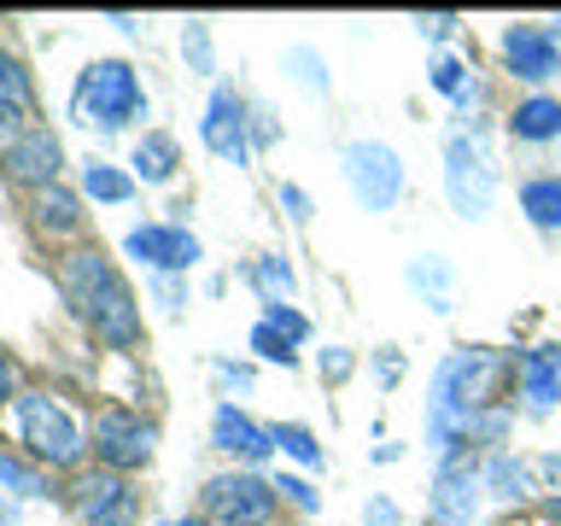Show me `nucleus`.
Masks as SVG:
<instances>
[{"instance_id": "f257e3e1", "label": "nucleus", "mask_w": 561, "mask_h": 526, "mask_svg": "<svg viewBox=\"0 0 561 526\" xmlns=\"http://www.w3.org/2000/svg\"><path fill=\"white\" fill-rule=\"evenodd\" d=\"M59 293H65V305L94 328V340H105L112 351L140 345L135 293L123 287V275L112 270V258H105L100 245H70L59 258Z\"/></svg>"}, {"instance_id": "f03ea898", "label": "nucleus", "mask_w": 561, "mask_h": 526, "mask_svg": "<svg viewBox=\"0 0 561 526\" xmlns=\"http://www.w3.org/2000/svg\"><path fill=\"white\" fill-rule=\"evenodd\" d=\"M508 375V357L503 351H485V345H468L445 357L433 380V433L438 438H468L473 415H485V403L497 410V386Z\"/></svg>"}, {"instance_id": "7ed1b4c3", "label": "nucleus", "mask_w": 561, "mask_h": 526, "mask_svg": "<svg viewBox=\"0 0 561 526\" xmlns=\"http://www.w3.org/2000/svg\"><path fill=\"white\" fill-rule=\"evenodd\" d=\"M77 112L94 129H123V123L147 117V94H140V77L123 59H94L77 82Z\"/></svg>"}, {"instance_id": "20e7f679", "label": "nucleus", "mask_w": 561, "mask_h": 526, "mask_svg": "<svg viewBox=\"0 0 561 526\" xmlns=\"http://www.w3.org/2000/svg\"><path fill=\"white\" fill-rule=\"evenodd\" d=\"M18 433H24V450L47 468H70L82 456V433L47 392H18Z\"/></svg>"}, {"instance_id": "39448f33", "label": "nucleus", "mask_w": 561, "mask_h": 526, "mask_svg": "<svg viewBox=\"0 0 561 526\" xmlns=\"http://www.w3.org/2000/svg\"><path fill=\"white\" fill-rule=\"evenodd\" d=\"M199 503L210 526H270L280 491L257 473H217V480H205Z\"/></svg>"}, {"instance_id": "423d86ee", "label": "nucleus", "mask_w": 561, "mask_h": 526, "mask_svg": "<svg viewBox=\"0 0 561 526\" xmlns=\"http://www.w3.org/2000/svg\"><path fill=\"white\" fill-rule=\"evenodd\" d=\"M345 182L368 210H392L403 193V164L386 140H351L345 147Z\"/></svg>"}, {"instance_id": "0eeeda50", "label": "nucleus", "mask_w": 561, "mask_h": 526, "mask_svg": "<svg viewBox=\"0 0 561 526\" xmlns=\"http://www.w3.org/2000/svg\"><path fill=\"white\" fill-rule=\"evenodd\" d=\"M152 421H140L135 410H100L94 415V456L112 473H129V468H147L152 462Z\"/></svg>"}, {"instance_id": "6e6552de", "label": "nucleus", "mask_w": 561, "mask_h": 526, "mask_svg": "<svg viewBox=\"0 0 561 526\" xmlns=\"http://www.w3.org/2000/svg\"><path fill=\"white\" fill-rule=\"evenodd\" d=\"M0 164H7L12 182H24L30 193H42V187L59 182V164H65L59 135H53L47 123H24V129H18V140L0 152Z\"/></svg>"}, {"instance_id": "1a4fd4ad", "label": "nucleus", "mask_w": 561, "mask_h": 526, "mask_svg": "<svg viewBox=\"0 0 561 526\" xmlns=\"http://www.w3.org/2000/svg\"><path fill=\"white\" fill-rule=\"evenodd\" d=\"M70 503H77V515L88 526H123L135 515V491L117 473H82V480H70Z\"/></svg>"}, {"instance_id": "9d476101", "label": "nucleus", "mask_w": 561, "mask_h": 526, "mask_svg": "<svg viewBox=\"0 0 561 526\" xmlns=\"http://www.w3.org/2000/svg\"><path fill=\"white\" fill-rule=\"evenodd\" d=\"M503 65H508V77H520V82H550L561 70V47L550 42V30L515 24V30H503Z\"/></svg>"}, {"instance_id": "9b49d317", "label": "nucleus", "mask_w": 561, "mask_h": 526, "mask_svg": "<svg viewBox=\"0 0 561 526\" xmlns=\"http://www.w3.org/2000/svg\"><path fill=\"white\" fill-rule=\"evenodd\" d=\"M123 252L152 263V270H193L199 263V240L187 235V228H170V222H147L135 228L129 240H123Z\"/></svg>"}, {"instance_id": "f8f14e48", "label": "nucleus", "mask_w": 561, "mask_h": 526, "mask_svg": "<svg viewBox=\"0 0 561 526\" xmlns=\"http://www.w3.org/2000/svg\"><path fill=\"white\" fill-rule=\"evenodd\" d=\"M445 182H450V205L462 210V217H485L491 170L480 164V152H473L468 140H450V147H445Z\"/></svg>"}, {"instance_id": "ddd939ff", "label": "nucleus", "mask_w": 561, "mask_h": 526, "mask_svg": "<svg viewBox=\"0 0 561 526\" xmlns=\"http://www.w3.org/2000/svg\"><path fill=\"white\" fill-rule=\"evenodd\" d=\"M480 468H468V462H450V468H438V480H433V503H427V515L433 526H468L473 521V508H480Z\"/></svg>"}, {"instance_id": "4468645a", "label": "nucleus", "mask_w": 561, "mask_h": 526, "mask_svg": "<svg viewBox=\"0 0 561 526\" xmlns=\"http://www.w3.org/2000/svg\"><path fill=\"white\" fill-rule=\"evenodd\" d=\"M245 100L234 94V88H217L205 105V123H199V135H205V147L217 152V158H234V164H245Z\"/></svg>"}, {"instance_id": "2eb2a0df", "label": "nucleus", "mask_w": 561, "mask_h": 526, "mask_svg": "<svg viewBox=\"0 0 561 526\" xmlns=\"http://www.w3.org/2000/svg\"><path fill=\"white\" fill-rule=\"evenodd\" d=\"M210 445L228 450V456H240V462H263V456L275 450V433L257 427L245 410H234V403H222L217 421H210Z\"/></svg>"}, {"instance_id": "dca6fc26", "label": "nucleus", "mask_w": 561, "mask_h": 526, "mask_svg": "<svg viewBox=\"0 0 561 526\" xmlns=\"http://www.w3.org/2000/svg\"><path fill=\"white\" fill-rule=\"evenodd\" d=\"M520 392L533 398V410L561 403V345H533L520 357Z\"/></svg>"}, {"instance_id": "f3484780", "label": "nucleus", "mask_w": 561, "mask_h": 526, "mask_svg": "<svg viewBox=\"0 0 561 526\" xmlns=\"http://www.w3.org/2000/svg\"><path fill=\"white\" fill-rule=\"evenodd\" d=\"M508 135L526 140V147L561 140V100H550V94H526L515 112H508Z\"/></svg>"}, {"instance_id": "a211bd4d", "label": "nucleus", "mask_w": 561, "mask_h": 526, "mask_svg": "<svg viewBox=\"0 0 561 526\" xmlns=\"http://www.w3.org/2000/svg\"><path fill=\"white\" fill-rule=\"evenodd\" d=\"M30 222L42 228V235H77L82 228V205H77V193L70 187H42V193H30Z\"/></svg>"}, {"instance_id": "6ab92c4d", "label": "nucleus", "mask_w": 561, "mask_h": 526, "mask_svg": "<svg viewBox=\"0 0 561 526\" xmlns=\"http://www.w3.org/2000/svg\"><path fill=\"white\" fill-rule=\"evenodd\" d=\"M520 210L538 228H561V175H533V182L520 187Z\"/></svg>"}, {"instance_id": "aec40b11", "label": "nucleus", "mask_w": 561, "mask_h": 526, "mask_svg": "<svg viewBox=\"0 0 561 526\" xmlns=\"http://www.w3.org/2000/svg\"><path fill=\"white\" fill-rule=\"evenodd\" d=\"M175 164H182V152H175L170 135H140V147H135V175L140 182H170Z\"/></svg>"}, {"instance_id": "412c9836", "label": "nucleus", "mask_w": 561, "mask_h": 526, "mask_svg": "<svg viewBox=\"0 0 561 526\" xmlns=\"http://www.w3.org/2000/svg\"><path fill=\"white\" fill-rule=\"evenodd\" d=\"M82 187L94 193L100 205H123V199L135 193V175H123L117 164H100V158H88V164H82Z\"/></svg>"}, {"instance_id": "4be33fe9", "label": "nucleus", "mask_w": 561, "mask_h": 526, "mask_svg": "<svg viewBox=\"0 0 561 526\" xmlns=\"http://www.w3.org/2000/svg\"><path fill=\"white\" fill-rule=\"evenodd\" d=\"M480 485L485 491H497V498H520V491H526V468L515 462V456H491V462L480 468Z\"/></svg>"}, {"instance_id": "5701e85b", "label": "nucleus", "mask_w": 561, "mask_h": 526, "mask_svg": "<svg viewBox=\"0 0 561 526\" xmlns=\"http://www.w3.org/2000/svg\"><path fill=\"white\" fill-rule=\"evenodd\" d=\"M275 433V445L293 456V462H305V468H316L322 462V445H316V433L310 427H298V421H280V427H270Z\"/></svg>"}, {"instance_id": "b1692460", "label": "nucleus", "mask_w": 561, "mask_h": 526, "mask_svg": "<svg viewBox=\"0 0 561 526\" xmlns=\"http://www.w3.org/2000/svg\"><path fill=\"white\" fill-rule=\"evenodd\" d=\"M245 275H252L257 287H263V305H280V298L293 293V270H287L280 258H263V263H252Z\"/></svg>"}, {"instance_id": "393cba45", "label": "nucleus", "mask_w": 561, "mask_h": 526, "mask_svg": "<svg viewBox=\"0 0 561 526\" xmlns=\"http://www.w3.org/2000/svg\"><path fill=\"white\" fill-rule=\"evenodd\" d=\"M0 105H12V112L30 105V77H24V65H18L12 53H0Z\"/></svg>"}, {"instance_id": "a878e982", "label": "nucleus", "mask_w": 561, "mask_h": 526, "mask_svg": "<svg viewBox=\"0 0 561 526\" xmlns=\"http://www.w3.org/2000/svg\"><path fill=\"white\" fill-rule=\"evenodd\" d=\"M252 351H257L263 363H280V368H293V363H298L293 340H280V333H275L270 322H257V328H252Z\"/></svg>"}, {"instance_id": "bb28decb", "label": "nucleus", "mask_w": 561, "mask_h": 526, "mask_svg": "<svg viewBox=\"0 0 561 526\" xmlns=\"http://www.w3.org/2000/svg\"><path fill=\"white\" fill-rule=\"evenodd\" d=\"M433 88H438V94H450V100H473V88H468V65L462 59H438L433 65Z\"/></svg>"}, {"instance_id": "cd10ccee", "label": "nucleus", "mask_w": 561, "mask_h": 526, "mask_svg": "<svg viewBox=\"0 0 561 526\" xmlns=\"http://www.w3.org/2000/svg\"><path fill=\"white\" fill-rule=\"evenodd\" d=\"M263 322H270L280 340H293V345H305V340H310V322H305V316H298L293 305H270V310H263Z\"/></svg>"}, {"instance_id": "c85d7f7f", "label": "nucleus", "mask_w": 561, "mask_h": 526, "mask_svg": "<svg viewBox=\"0 0 561 526\" xmlns=\"http://www.w3.org/2000/svg\"><path fill=\"white\" fill-rule=\"evenodd\" d=\"M275 491H280V498H287V503L298 508V515H316V485H310V480H293V473H280Z\"/></svg>"}, {"instance_id": "c756f323", "label": "nucleus", "mask_w": 561, "mask_h": 526, "mask_svg": "<svg viewBox=\"0 0 561 526\" xmlns=\"http://www.w3.org/2000/svg\"><path fill=\"white\" fill-rule=\"evenodd\" d=\"M0 485H12V491H24V498H42V480H35L30 468H18L12 456H0Z\"/></svg>"}, {"instance_id": "7c9ffc66", "label": "nucleus", "mask_w": 561, "mask_h": 526, "mask_svg": "<svg viewBox=\"0 0 561 526\" xmlns=\"http://www.w3.org/2000/svg\"><path fill=\"white\" fill-rule=\"evenodd\" d=\"M421 35H433V42H445V35L456 30V12H427V18H415Z\"/></svg>"}, {"instance_id": "2f4dec72", "label": "nucleus", "mask_w": 561, "mask_h": 526, "mask_svg": "<svg viewBox=\"0 0 561 526\" xmlns=\"http://www.w3.org/2000/svg\"><path fill=\"white\" fill-rule=\"evenodd\" d=\"M187 47H193V65L205 70V65H210V35H205V24H193V30H187Z\"/></svg>"}, {"instance_id": "473e14b6", "label": "nucleus", "mask_w": 561, "mask_h": 526, "mask_svg": "<svg viewBox=\"0 0 561 526\" xmlns=\"http://www.w3.org/2000/svg\"><path fill=\"white\" fill-rule=\"evenodd\" d=\"M351 375V357H345V351H328V357H322V380H345Z\"/></svg>"}, {"instance_id": "72a5a7b5", "label": "nucleus", "mask_w": 561, "mask_h": 526, "mask_svg": "<svg viewBox=\"0 0 561 526\" xmlns=\"http://www.w3.org/2000/svg\"><path fill=\"white\" fill-rule=\"evenodd\" d=\"M368 526H398V508L386 498H375V503H368Z\"/></svg>"}, {"instance_id": "f704fd0d", "label": "nucleus", "mask_w": 561, "mask_h": 526, "mask_svg": "<svg viewBox=\"0 0 561 526\" xmlns=\"http://www.w3.org/2000/svg\"><path fill=\"white\" fill-rule=\"evenodd\" d=\"M287 205H293V217H310V199L298 187H287Z\"/></svg>"}, {"instance_id": "c9c22d12", "label": "nucleus", "mask_w": 561, "mask_h": 526, "mask_svg": "<svg viewBox=\"0 0 561 526\" xmlns=\"http://www.w3.org/2000/svg\"><path fill=\"white\" fill-rule=\"evenodd\" d=\"M398 368H403V363L392 357V351H386V357H380V380H386V386H392V380H398Z\"/></svg>"}, {"instance_id": "e433bc0d", "label": "nucleus", "mask_w": 561, "mask_h": 526, "mask_svg": "<svg viewBox=\"0 0 561 526\" xmlns=\"http://www.w3.org/2000/svg\"><path fill=\"white\" fill-rule=\"evenodd\" d=\"M7 398H12V363L0 357V403H7Z\"/></svg>"}, {"instance_id": "4c0bfd02", "label": "nucleus", "mask_w": 561, "mask_h": 526, "mask_svg": "<svg viewBox=\"0 0 561 526\" xmlns=\"http://www.w3.org/2000/svg\"><path fill=\"white\" fill-rule=\"evenodd\" d=\"M543 473H556V480H561V462H556V456H543V462H538Z\"/></svg>"}, {"instance_id": "58836bf2", "label": "nucleus", "mask_w": 561, "mask_h": 526, "mask_svg": "<svg viewBox=\"0 0 561 526\" xmlns=\"http://www.w3.org/2000/svg\"><path fill=\"white\" fill-rule=\"evenodd\" d=\"M175 526H210L205 515H187V521H175Z\"/></svg>"}, {"instance_id": "ea45409f", "label": "nucleus", "mask_w": 561, "mask_h": 526, "mask_svg": "<svg viewBox=\"0 0 561 526\" xmlns=\"http://www.w3.org/2000/svg\"><path fill=\"white\" fill-rule=\"evenodd\" d=\"M556 35H561V18H556V30H550V42H556Z\"/></svg>"}]
</instances>
